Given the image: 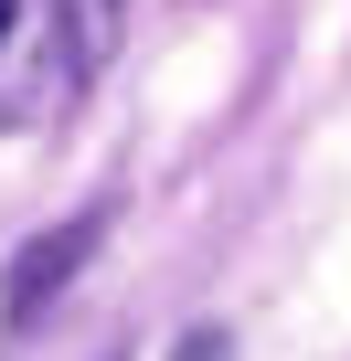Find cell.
<instances>
[{
  "label": "cell",
  "instance_id": "3957f363",
  "mask_svg": "<svg viewBox=\"0 0 351 361\" xmlns=\"http://www.w3.org/2000/svg\"><path fill=\"white\" fill-rule=\"evenodd\" d=\"M170 361H234V329H192L182 350H170Z\"/></svg>",
  "mask_w": 351,
  "mask_h": 361
},
{
  "label": "cell",
  "instance_id": "277c9868",
  "mask_svg": "<svg viewBox=\"0 0 351 361\" xmlns=\"http://www.w3.org/2000/svg\"><path fill=\"white\" fill-rule=\"evenodd\" d=\"M0 22H11V0H0Z\"/></svg>",
  "mask_w": 351,
  "mask_h": 361
},
{
  "label": "cell",
  "instance_id": "7a4b0ae2",
  "mask_svg": "<svg viewBox=\"0 0 351 361\" xmlns=\"http://www.w3.org/2000/svg\"><path fill=\"white\" fill-rule=\"evenodd\" d=\"M96 234H107V213H75V224L32 234V245L11 255V276H0V319H11V329H32V319L54 308V287H75V276H85Z\"/></svg>",
  "mask_w": 351,
  "mask_h": 361
},
{
  "label": "cell",
  "instance_id": "6da1fadb",
  "mask_svg": "<svg viewBox=\"0 0 351 361\" xmlns=\"http://www.w3.org/2000/svg\"><path fill=\"white\" fill-rule=\"evenodd\" d=\"M128 0H11L0 22V128H54L117 54Z\"/></svg>",
  "mask_w": 351,
  "mask_h": 361
}]
</instances>
